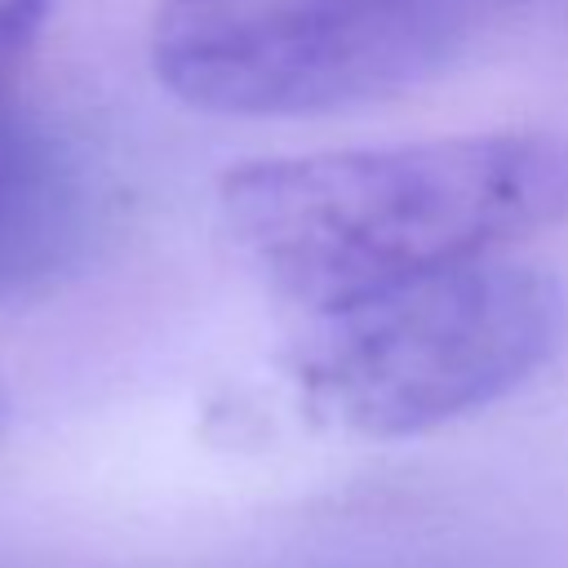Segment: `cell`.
I'll return each mask as SVG.
<instances>
[{
  "label": "cell",
  "instance_id": "obj_6",
  "mask_svg": "<svg viewBox=\"0 0 568 568\" xmlns=\"http://www.w3.org/2000/svg\"><path fill=\"white\" fill-rule=\"evenodd\" d=\"M0 430H4V399H0Z\"/></svg>",
  "mask_w": 568,
  "mask_h": 568
},
{
  "label": "cell",
  "instance_id": "obj_2",
  "mask_svg": "<svg viewBox=\"0 0 568 568\" xmlns=\"http://www.w3.org/2000/svg\"><path fill=\"white\" fill-rule=\"evenodd\" d=\"M564 324L550 275L493 257L315 311L288 368L333 426L404 439L519 390L550 364Z\"/></svg>",
  "mask_w": 568,
  "mask_h": 568
},
{
  "label": "cell",
  "instance_id": "obj_5",
  "mask_svg": "<svg viewBox=\"0 0 568 568\" xmlns=\"http://www.w3.org/2000/svg\"><path fill=\"white\" fill-rule=\"evenodd\" d=\"M49 13H53V0H0V84L36 44Z\"/></svg>",
  "mask_w": 568,
  "mask_h": 568
},
{
  "label": "cell",
  "instance_id": "obj_3",
  "mask_svg": "<svg viewBox=\"0 0 568 568\" xmlns=\"http://www.w3.org/2000/svg\"><path fill=\"white\" fill-rule=\"evenodd\" d=\"M532 0H164L160 84L213 115L297 120L404 93Z\"/></svg>",
  "mask_w": 568,
  "mask_h": 568
},
{
  "label": "cell",
  "instance_id": "obj_1",
  "mask_svg": "<svg viewBox=\"0 0 568 568\" xmlns=\"http://www.w3.org/2000/svg\"><path fill=\"white\" fill-rule=\"evenodd\" d=\"M222 217L240 253L315 315L493 262L568 222V138L475 133L253 160L222 178Z\"/></svg>",
  "mask_w": 568,
  "mask_h": 568
},
{
  "label": "cell",
  "instance_id": "obj_4",
  "mask_svg": "<svg viewBox=\"0 0 568 568\" xmlns=\"http://www.w3.org/2000/svg\"><path fill=\"white\" fill-rule=\"evenodd\" d=\"M102 191L53 129L0 106V297L62 280L93 244Z\"/></svg>",
  "mask_w": 568,
  "mask_h": 568
}]
</instances>
